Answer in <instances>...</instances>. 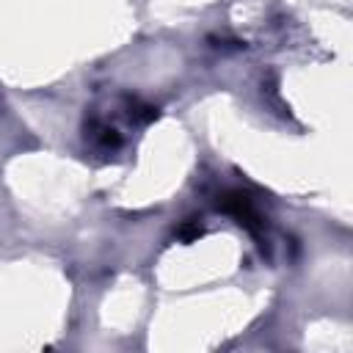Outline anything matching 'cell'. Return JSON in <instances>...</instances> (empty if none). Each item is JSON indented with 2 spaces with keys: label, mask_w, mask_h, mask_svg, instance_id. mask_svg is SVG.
Returning <instances> with one entry per match:
<instances>
[{
  "label": "cell",
  "mask_w": 353,
  "mask_h": 353,
  "mask_svg": "<svg viewBox=\"0 0 353 353\" xmlns=\"http://www.w3.org/2000/svg\"><path fill=\"white\" fill-rule=\"evenodd\" d=\"M199 221H201V218H188V221L179 226V232H176V234H179L182 240H196V237L204 232V226H201Z\"/></svg>",
  "instance_id": "cell-4"
},
{
  "label": "cell",
  "mask_w": 353,
  "mask_h": 353,
  "mask_svg": "<svg viewBox=\"0 0 353 353\" xmlns=\"http://www.w3.org/2000/svg\"><path fill=\"white\" fill-rule=\"evenodd\" d=\"M154 119H157V108L143 105V102H138V99L130 102V121H135V124H149V121H154Z\"/></svg>",
  "instance_id": "cell-3"
},
{
  "label": "cell",
  "mask_w": 353,
  "mask_h": 353,
  "mask_svg": "<svg viewBox=\"0 0 353 353\" xmlns=\"http://www.w3.org/2000/svg\"><path fill=\"white\" fill-rule=\"evenodd\" d=\"M88 138H91L97 146H102V149H119V146H121V135H119L113 127L99 124V121H91Z\"/></svg>",
  "instance_id": "cell-2"
},
{
  "label": "cell",
  "mask_w": 353,
  "mask_h": 353,
  "mask_svg": "<svg viewBox=\"0 0 353 353\" xmlns=\"http://www.w3.org/2000/svg\"><path fill=\"white\" fill-rule=\"evenodd\" d=\"M218 207H221L223 212H229V215H232L240 226H245L251 234H259V229H262V215H259V210L254 207V199H251L245 190H226V193L221 196Z\"/></svg>",
  "instance_id": "cell-1"
}]
</instances>
